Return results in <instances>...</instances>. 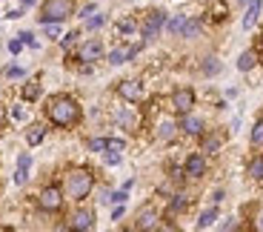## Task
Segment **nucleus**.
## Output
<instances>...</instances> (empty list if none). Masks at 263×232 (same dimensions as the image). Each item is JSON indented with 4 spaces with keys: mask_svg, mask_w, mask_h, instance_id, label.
<instances>
[{
    "mask_svg": "<svg viewBox=\"0 0 263 232\" xmlns=\"http://www.w3.org/2000/svg\"><path fill=\"white\" fill-rule=\"evenodd\" d=\"M29 181V169H17L14 172V184H26Z\"/></svg>",
    "mask_w": 263,
    "mask_h": 232,
    "instance_id": "obj_39",
    "label": "nucleus"
},
{
    "mask_svg": "<svg viewBox=\"0 0 263 232\" xmlns=\"http://www.w3.org/2000/svg\"><path fill=\"white\" fill-rule=\"evenodd\" d=\"M169 109L175 115H186V112H192V109H195V92H192V89H175V92H172V98H169Z\"/></svg>",
    "mask_w": 263,
    "mask_h": 232,
    "instance_id": "obj_6",
    "label": "nucleus"
},
{
    "mask_svg": "<svg viewBox=\"0 0 263 232\" xmlns=\"http://www.w3.org/2000/svg\"><path fill=\"white\" fill-rule=\"evenodd\" d=\"M60 189H63L66 201H74V204H80V201H86L89 195H92L95 189V175L86 169V166H74V169H69V172L63 175V184H60Z\"/></svg>",
    "mask_w": 263,
    "mask_h": 232,
    "instance_id": "obj_2",
    "label": "nucleus"
},
{
    "mask_svg": "<svg viewBox=\"0 0 263 232\" xmlns=\"http://www.w3.org/2000/svg\"><path fill=\"white\" fill-rule=\"evenodd\" d=\"M246 175H249V181H255V184H263V155L249 158V164H246Z\"/></svg>",
    "mask_w": 263,
    "mask_h": 232,
    "instance_id": "obj_16",
    "label": "nucleus"
},
{
    "mask_svg": "<svg viewBox=\"0 0 263 232\" xmlns=\"http://www.w3.org/2000/svg\"><path fill=\"white\" fill-rule=\"evenodd\" d=\"M34 3H37V0H20V6H23V9H32Z\"/></svg>",
    "mask_w": 263,
    "mask_h": 232,
    "instance_id": "obj_46",
    "label": "nucleus"
},
{
    "mask_svg": "<svg viewBox=\"0 0 263 232\" xmlns=\"http://www.w3.org/2000/svg\"><path fill=\"white\" fill-rule=\"evenodd\" d=\"M17 38L23 40V46H32V49H37V40H34V34H32V32H20Z\"/></svg>",
    "mask_w": 263,
    "mask_h": 232,
    "instance_id": "obj_37",
    "label": "nucleus"
},
{
    "mask_svg": "<svg viewBox=\"0 0 263 232\" xmlns=\"http://www.w3.org/2000/svg\"><path fill=\"white\" fill-rule=\"evenodd\" d=\"M86 149H89V152H100V155H103L106 152V138H89V140H86Z\"/></svg>",
    "mask_w": 263,
    "mask_h": 232,
    "instance_id": "obj_30",
    "label": "nucleus"
},
{
    "mask_svg": "<svg viewBox=\"0 0 263 232\" xmlns=\"http://www.w3.org/2000/svg\"><path fill=\"white\" fill-rule=\"evenodd\" d=\"M260 9H263L260 0H252L249 6H246V14H243V29H252V26H255L257 17H260Z\"/></svg>",
    "mask_w": 263,
    "mask_h": 232,
    "instance_id": "obj_19",
    "label": "nucleus"
},
{
    "mask_svg": "<svg viewBox=\"0 0 263 232\" xmlns=\"http://www.w3.org/2000/svg\"><path fill=\"white\" fill-rule=\"evenodd\" d=\"M118 32L123 34V38H129V34H135V32H138V20H132V17L120 20V23H118Z\"/></svg>",
    "mask_w": 263,
    "mask_h": 232,
    "instance_id": "obj_27",
    "label": "nucleus"
},
{
    "mask_svg": "<svg viewBox=\"0 0 263 232\" xmlns=\"http://www.w3.org/2000/svg\"><path fill=\"white\" fill-rule=\"evenodd\" d=\"M118 95L120 100H126V103H140L143 100V83H140L138 78H129V80H120L118 83Z\"/></svg>",
    "mask_w": 263,
    "mask_h": 232,
    "instance_id": "obj_8",
    "label": "nucleus"
},
{
    "mask_svg": "<svg viewBox=\"0 0 263 232\" xmlns=\"http://www.w3.org/2000/svg\"><path fill=\"white\" fill-rule=\"evenodd\" d=\"M115 123L118 126H123L126 132H138V126H140V115L135 112L132 106H120V109H115Z\"/></svg>",
    "mask_w": 263,
    "mask_h": 232,
    "instance_id": "obj_13",
    "label": "nucleus"
},
{
    "mask_svg": "<svg viewBox=\"0 0 263 232\" xmlns=\"http://www.w3.org/2000/svg\"><path fill=\"white\" fill-rule=\"evenodd\" d=\"M237 3H243V6H249V3H252V0H237Z\"/></svg>",
    "mask_w": 263,
    "mask_h": 232,
    "instance_id": "obj_47",
    "label": "nucleus"
},
{
    "mask_svg": "<svg viewBox=\"0 0 263 232\" xmlns=\"http://www.w3.org/2000/svg\"><path fill=\"white\" fill-rule=\"evenodd\" d=\"M220 201H223V189H217V192L212 195V204H220Z\"/></svg>",
    "mask_w": 263,
    "mask_h": 232,
    "instance_id": "obj_45",
    "label": "nucleus"
},
{
    "mask_svg": "<svg viewBox=\"0 0 263 232\" xmlns=\"http://www.w3.org/2000/svg\"><path fill=\"white\" fill-rule=\"evenodd\" d=\"M220 146H223V135H220V132H203V135H200V152H203V155L220 152Z\"/></svg>",
    "mask_w": 263,
    "mask_h": 232,
    "instance_id": "obj_14",
    "label": "nucleus"
},
{
    "mask_svg": "<svg viewBox=\"0 0 263 232\" xmlns=\"http://www.w3.org/2000/svg\"><path fill=\"white\" fill-rule=\"evenodd\" d=\"M206 169H209V160H206V155L203 152H192L189 158L183 160V172H186V178H203L206 175Z\"/></svg>",
    "mask_w": 263,
    "mask_h": 232,
    "instance_id": "obj_11",
    "label": "nucleus"
},
{
    "mask_svg": "<svg viewBox=\"0 0 263 232\" xmlns=\"http://www.w3.org/2000/svg\"><path fill=\"white\" fill-rule=\"evenodd\" d=\"M178 135H180V126L175 118H160L158 123H155V138H158L160 144H172Z\"/></svg>",
    "mask_w": 263,
    "mask_h": 232,
    "instance_id": "obj_12",
    "label": "nucleus"
},
{
    "mask_svg": "<svg viewBox=\"0 0 263 232\" xmlns=\"http://www.w3.org/2000/svg\"><path fill=\"white\" fill-rule=\"evenodd\" d=\"M103 160H106V166H118L123 160V152H103Z\"/></svg>",
    "mask_w": 263,
    "mask_h": 232,
    "instance_id": "obj_34",
    "label": "nucleus"
},
{
    "mask_svg": "<svg viewBox=\"0 0 263 232\" xmlns=\"http://www.w3.org/2000/svg\"><path fill=\"white\" fill-rule=\"evenodd\" d=\"M69 229H78V232H89L95 229V209H86V206H80V209H74L72 215H69Z\"/></svg>",
    "mask_w": 263,
    "mask_h": 232,
    "instance_id": "obj_10",
    "label": "nucleus"
},
{
    "mask_svg": "<svg viewBox=\"0 0 263 232\" xmlns=\"http://www.w3.org/2000/svg\"><path fill=\"white\" fill-rule=\"evenodd\" d=\"M215 221H217V204H212L209 209L200 212V218H197V229H209V226H215Z\"/></svg>",
    "mask_w": 263,
    "mask_h": 232,
    "instance_id": "obj_22",
    "label": "nucleus"
},
{
    "mask_svg": "<svg viewBox=\"0 0 263 232\" xmlns=\"http://www.w3.org/2000/svg\"><path fill=\"white\" fill-rule=\"evenodd\" d=\"M80 103L74 98H69V95H54V98H49L46 103V118L49 123L60 126V129H69V126H78L80 123Z\"/></svg>",
    "mask_w": 263,
    "mask_h": 232,
    "instance_id": "obj_1",
    "label": "nucleus"
},
{
    "mask_svg": "<svg viewBox=\"0 0 263 232\" xmlns=\"http://www.w3.org/2000/svg\"><path fill=\"white\" fill-rule=\"evenodd\" d=\"M158 226H160V215L152 206H146L143 212H138V218H135V229H158Z\"/></svg>",
    "mask_w": 263,
    "mask_h": 232,
    "instance_id": "obj_15",
    "label": "nucleus"
},
{
    "mask_svg": "<svg viewBox=\"0 0 263 232\" xmlns=\"http://www.w3.org/2000/svg\"><path fill=\"white\" fill-rule=\"evenodd\" d=\"M43 32H46V38H60V23H43Z\"/></svg>",
    "mask_w": 263,
    "mask_h": 232,
    "instance_id": "obj_35",
    "label": "nucleus"
},
{
    "mask_svg": "<svg viewBox=\"0 0 263 232\" xmlns=\"http://www.w3.org/2000/svg\"><path fill=\"white\" fill-rule=\"evenodd\" d=\"M12 118H14V120H23V118H26V109H23V106H14V109H12Z\"/></svg>",
    "mask_w": 263,
    "mask_h": 232,
    "instance_id": "obj_43",
    "label": "nucleus"
},
{
    "mask_svg": "<svg viewBox=\"0 0 263 232\" xmlns=\"http://www.w3.org/2000/svg\"><path fill=\"white\" fill-rule=\"evenodd\" d=\"M217 72H220V60H217V58H206L203 75H206V78H212V75H217Z\"/></svg>",
    "mask_w": 263,
    "mask_h": 232,
    "instance_id": "obj_31",
    "label": "nucleus"
},
{
    "mask_svg": "<svg viewBox=\"0 0 263 232\" xmlns=\"http://www.w3.org/2000/svg\"><path fill=\"white\" fill-rule=\"evenodd\" d=\"M106 152H126L123 138H106Z\"/></svg>",
    "mask_w": 263,
    "mask_h": 232,
    "instance_id": "obj_29",
    "label": "nucleus"
},
{
    "mask_svg": "<svg viewBox=\"0 0 263 232\" xmlns=\"http://www.w3.org/2000/svg\"><path fill=\"white\" fill-rule=\"evenodd\" d=\"M126 198H129V189H118L106 195V204H126Z\"/></svg>",
    "mask_w": 263,
    "mask_h": 232,
    "instance_id": "obj_32",
    "label": "nucleus"
},
{
    "mask_svg": "<svg viewBox=\"0 0 263 232\" xmlns=\"http://www.w3.org/2000/svg\"><path fill=\"white\" fill-rule=\"evenodd\" d=\"M103 55H106V49H103V43H100V38H89V40H83V43L78 46V60L80 63L103 60Z\"/></svg>",
    "mask_w": 263,
    "mask_h": 232,
    "instance_id": "obj_7",
    "label": "nucleus"
},
{
    "mask_svg": "<svg viewBox=\"0 0 263 232\" xmlns=\"http://www.w3.org/2000/svg\"><path fill=\"white\" fill-rule=\"evenodd\" d=\"M123 212H126L123 204H115V209H112V221H120V218H123Z\"/></svg>",
    "mask_w": 263,
    "mask_h": 232,
    "instance_id": "obj_42",
    "label": "nucleus"
},
{
    "mask_svg": "<svg viewBox=\"0 0 263 232\" xmlns=\"http://www.w3.org/2000/svg\"><path fill=\"white\" fill-rule=\"evenodd\" d=\"M178 126H180V132H183L186 138H200V135L206 132V120L200 118V115H195V112H186V115H180Z\"/></svg>",
    "mask_w": 263,
    "mask_h": 232,
    "instance_id": "obj_9",
    "label": "nucleus"
},
{
    "mask_svg": "<svg viewBox=\"0 0 263 232\" xmlns=\"http://www.w3.org/2000/svg\"><path fill=\"white\" fill-rule=\"evenodd\" d=\"M40 98V83L37 80H29L26 86H23V100H37Z\"/></svg>",
    "mask_w": 263,
    "mask_h": 232,
    "instance_id": "obj_26",
    "label": "nucleus"
},
{
    "mask_svg": "<svg viewBox=\"0 0 263 232\" xmlns=\"http://www.w3.org/2000/svg\"><path fill=\"white\" fill-rule=\"evenodd\" d=\"M249 140H252V146H255V149H263V118L257 120L255 126H252V135H249Z\"/></svg>",
    "mask_w": 263,
    "mask_h": 232,
    "instance_id": "obj_24",
    "label": "nucleus"
},
{
    "mask_svg": "<svg viewBox=\"0 0 263 232\" xmlns=\"http://www.w3.org/2000/svg\"><path fill=\"white\" fill-rule=\"evenodd\" d=\"M20 49H23V40H9V52H12V55H20Z\"/></svg>",
    "mask_w": 263,
    "mask_h": 232,
    "instance_id": "obj_40",
    "label": "nucleus"
},
{
    "mask_svg": "<svg viewBox=\"0 0 263 232\" xmlns=\"http://www.w3.org/2000/svg\"><path fill=\"white\" fill-rule=\"evenodd\" d=\"M78 38H80V32L74 29V32H69V34H63V38H60V46H63V49H72L74 43H78Z\"/></svg>",
    "mask_w": 263,
    "mask_h": 232,
    "instance_id": "obj_33",
    "label": "nucleus"
},
{
    "mask_svg": "<svg viewBox=\"0 0 263 232\" xmlns=\"http://www.w3.org/2000/svg\"><path fill=\"white\" fill-rule=\"evenodd\" d=\"M6 78H12V80L26 78V69H20V66H9V69H6Z\"/></svg>",
    "mask_w": 263,
    "mask_h": 232,
    "instance_id": "obj_36",
    "label": "nucleus"
},
{
    "mask_svg": "<svg viewBox=\"0 0 263 232\" xmlns=\"http://www.w3.org/2000/svg\"><path fill=\"white\" fill-rule=\"evenodd\" d=\"M20 14H23V6H20V9H12V12H6V17H9V20H17Z\"/></svg>",
    "mask_w": 263,
    "mask_h": 232,
    "instance_id": "obj_44",
    "label": "nucleus"
},
{
    "mask_svg": "<svg viewBox=\"0 0 263 232\" xmlns=\"http://www.w3.org/2000/svg\"><path fill=\"white\" fill-rule=\"evenodd\" d=\"M43 138H46V126H43V123H32V126L26 129V144H29V146L43 144Z\"/></svg>",
    "mask_w": 263,
    "mask_h": 232,
    "instance_id": "obj_20",
    "label": "nucleus"
},
{
    "mask_svg": "<svg viewBox=\"0 0 263 232\" xmlns=\"http://www.w3.org/2000/svg\"><path fill=\"white\" fill-rule=\"evenodd\" d=\"M103 23H106V14H89V17H86V29H89V32H98Z\"/></svg>",
    "mask_w": 263,
    "mask_h": 232,
    "instance_id": "obj_28",
    "label": "nucleus"
},
{
    "mask_svg": "<svg viewBox=\"0 0 263 232\" xmlns=\"http://www.w3.org/2000/svg\"><path fill=\"white\" fill-rule=\"evenodd\" d=\"M74 14V0H43L37 20L40 23H63Z\"/></svg>",
    "mask_w": 263,
    "mask_h": 232,
    "instance_id": "obj_3",
    "label": "nucleus"
},
{
    "mask_svg": "<svg viewBox=\"0 0 263 232\" xmlns=\"http://www.w3.org/2000/svg\"><path fill=\"white\" fill-rule=\"evenodd\" d=\"M203 34V20H197V17H186L183 23V32H180V38H200Z\"/></svg>",
    "mask_w": 263,
    "mask_h": 232,
    "instance_id": "obj_17",
    "label": "nucleus"
},
{
    "mask_svg": "<svg viewBox=\"0 0 263 232\" xmlns=\"http://www.w3.org/2000/svg\"><path fill=\"white\" fill-rule=\"evenodd\" d=\"M186 206H189V198H186V195H172L169 198V209H166V215H169V218H175V215H180V212H186Z\"/></svg>",
    "mask_w": 263,
    "mask_h": 232,
    "instance_id": "obj_18",
    "label": "nucleus"
},
{
    "mask_svg": "<svg viewBox=\"0 0 263 232\" xmlns=\"http://www.w3.org/2000/svg\"><path fill=\"white\" fill-rule=\"evenodd\" d=\"M255 66H257V52L255 49H246V52L237 58V69H240V72H252Z\"/></svg>",
    "mask_w": 263,
    "mask_h": 232,
    "instance_id": "obj_21",
    "label": "nucleus"
},
{
    "mask_svg": "<svg viewBox=\"0 0 263 232\" xmlns=\"http://www.w3.org/2000/svg\"><path fill=\"white\" fill-rule=\"evenodd\" d=\"M66 204V195L60 186H43L37 195V206L43 209V212H60Z\"/></svg>",
    "mask_w": 263,
    "mask_h": 232,
    "instance_id": "obj_4",
    "label": "nucleus"
},
{
    "mask_svg": "<svg viewBox=\"0 0 263 232\" xmlns=\"http://www.w3.org/2000/svg\"><path fill=\"white\" fill-rule=\"evenodd\" d=\"M166 17H169V14H166V12H160V9H152V12L146 14V20L140 23V34H143V40H146V43H149V40H155L160 32H163Z\"/></svg>",
    "mask_w": 263,
    "mask_h": 232,
    "instance_id": "obj_5",
    "label": "nucleus"
},
{
    "mask_svg": "<svg viewBox=\"0 0 263 232\" xmlns=\"http://www.w3.org/2000/svg\"><path fill=\"white\" fill-rule=\"evenodd\" d=\"M183 23H186V14H172V17H166V32L169 34H180L183 32Z\"/></svg>",
    "mask_w": 263,
    "mask_h": 232,
    "instance_id": "obj_23",
    "label": "nucleus"
},
{
    "mask_svg": "<svg viewBox=\"0 0 263 232\" xmlns=\"http://www.w3.org/2000/svg\"><path fill=\"white\" fill-rule=\"evenodd\" d=\"M89 14H95V3H86V6L83 9H80V12H78V17H89Z\"/></svg>",
    "mask_w": 263,
    "mask_h": 232,
    "instance_id": "obj_41",
    "label": "nucleus"
},
{
    "mask_svg": "<svg viewBox=\"0 0 263 232\" xmlns=\"http://www.w3.org/2000/svg\"><path fill=\"white\" fill-rule=\"evenodd\" d=\"M109 63H112V66H123V63H129V55H126V49H123V46L112 49V52H109Z\"/></svg>",
    "mask_w": 263,
    "mask_h": 232,
    "instance_id": "obj_25",
    "label": "nucleus"
},
{
    "mask_svg": "<svg viewBox=\"0 0 263 232\" xmlns=\"http://www.w3.org/2000/svg\"><path fill=\"white\" fill-rule=\"evenodd\" d=\"M29 166H32V155L23 152V155L17 158V169H29Z\"/></svg>",
    "mask_w": 263,
    "mask_h": 232,
    "instance_id": "obj_38",
    "label": "nucleus"
}]
</instances>
